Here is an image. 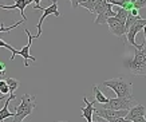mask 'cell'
Masks as SVG:
<instances>
[{
  "mask_svg": "<svg viewBox=\"0 0 146 122\" xmlns=\"http://www.w3.org/2000/svg\"><path fill=\"white\" fill-rule=\"evenodd\" d=\"M129 71L135 77H146V44L135 48L133 59L129 62Z\"/></svg>",
  "mask_w": 146,
  "mask_h": 122,
  "instance_id": "obj_1",
  "label": "cell"
},
{
  "mask_svg": "<svg viewBox=\"0 0 146 122\" xmlns=\"http://www.w3.org/2000/svg\"><path fill=\"white\" fill-rule=\"evenodd\" d=\"M102 86L109 87L121 98H131L133 97V85L123 78H113L102 82Z\"/></svg>",
  "mask_w": 146,
  "mask_h": 122,
  "instance_id": "obj_2",
  "label": "cell"
},
{
  "mask_svg": "<svg viewBox=\"0 0 146 122\" xmlns=\"http://www.w3.org/2000/svg\"><path fill=\"white\" fill-rule=\"evenodd\" d=\"M36 107V98L30 94H23L22 102L19 106L15 107V115L12 117V122H23V119L31 115L32 110Z\"/></svg>",
  "mask_w": 146,
  "mask_h": 122,
  "instance_id": "obj_3",
  "label": "cell"
},
{
  "mask_svg": "<svg viewBox=\"0 0 146 122\" xmlns=\"http://www.w3.org/2000/svg\"><path fill=\"white\" fill-rule=\"evenodd\" d=\"M134 105H137V102L134 101L133 97L131 98H121V97H117V98H110L106 105H103V107L113 109V110H130Z\"/></svg>",
  "mask_w": 146,
  "mask_h": 122,
  "instance_id": "obj_4",
  "label": "cell"
},
{
  "mask_svg": "<svg viewBox=\"0 0 146 122\" xmlns=\"http://www.w3.org/2000/svg\"><path fill=\"white\" fill-rule=\"evenodd\" d=\"M146 26V19H142V17H138L137 20L130 26V28L127 30V32H126V38H127V42L133 47L135 48H141L142 46H143V43L142 44H137L135 43V35L139 32L141 30H143V27Z\"/></svg>",
  "mask_w": 146,
  "mask_h": 122,
  "instance_id": "obj_5",
  "label": "cell"
},
{
  "mask_svg": "<svg viewBox=\"0 0 146 122\" xmlns=\"http://www.w3.org/2000/svg\"><path fill=\"white\" fill-rule=\"evenodd\" d=\"M24 32H26L27 36H28V43H27L26 46H24V47L22 48V50H16V51L13 52L12 57H11V61H13L16 55H20V57H22L23 59H24V66H26V67H28V66H30V65H28V61H34V62L36 61V58H35V57L30 55V47H31L32 39H34V35H32L31 32H30V30H27V28L24 30Z\"/></svg>",
  "mask_w": 146,
  "mask_h": 122,
  "instance_id": "obj_6",
  "label": "cell"
},
{
  "mask_svg": "<svg viewBox=\"0 0 146 122\" xmlns=\"http://www.w3.org/2000/svg\"><path fill=\"white\" fill-rule=\"evenodd\" d=\"M95 115H99V117L105 118L107 121H111L113 118L117 117H126L129 113V110H113V109H107V107H95L94 110Z\"/></svg>",
  "mask_w": 146,
  "mask_h": 122,
  "instance_id": "obj_7",
  "label": "cell"
},
{
  "mask_svg": "<svg viewBox=\"0 0 146 122\" xmlns=\"http://www.w3.org/2000/svg\"><path fill=\"white\" fill-rule=\"evenodd\" d=\"M48 15H55L56 17L60 16V12H59V9H58V1L56 0H52V4L50 5V7H47V8L43 9V15L40 16L39 22H38V34L34 36V39H38V38H40V35H42V24H43V22H44V19Z\"/></svg>",
  "mask_w": 146,
  "mask_h": 122,
  "instance_id": "obj_8",
  "label": "cell"
},
{
  "mask_svg": "<svg viewBox=\"0 0 146 122\" xmlns=\"http://www.w3.org/2000/svg\"><path fill=\"white\" fill-rule=\"evenodd\" d=\"M107 24H109V28H110V32L118 38H122L123 35H126L127 30H126V23L119 20L117 16L109 17L107 20Z\"/></svg>",
  "mask_w": 146,
  "mask_h": 122,
  "instance_id": "obj_9",
  "label": "cell"
},
{
  "mask_svg": "<svg viewBox=\"0 0 146 122\" xmlns=\"http://www.w3.org/2000/svg\"><path fill=\"white\" fill-rule=\"evenodd\" d=\"M31 3H32V0H15V3H13L12 5H1L0 4V8H4V9H15V8H18L19 11H20V13H22L23 20L27 22V16L24 15V9H26L27 5L31 4Z\"/></svg>",
  "mask_w": 146,
  "mask_h": 122,
  "instance_id": "obj_10",
  "label": "cell"
},
{
  "mask_svg": "<svg viewBox=\"0 0 146 122\" xmlns=\"http://www.w3.org/2000/svg\"><path fill=\"white\" fill-rule=\"evenodd\" d=\"M83 101H84V105H86V106L80 107V110H82V117L86 118V119H87V122H93V113H94V110H95L94 105H95V102H97V101L90 102L86 97H83Z\"/></svg>",
  "mask_w": 146,
  "mask_h": 122,
  "instance_id": "obj_11",
  "label": "cell"
},
{
  "mask_svg": "<svg viewBox=\"0 0 146 122\" xmlns=\"http://www.w3.org/2000/svg\"><path fill=\"white\" fill-rule=\"evenodd\" d=\"M13 99H16L15 93H13V94H9L8 99L5 101L4 106H3V107H1V110H0V122H4L5 118H11V117H13V115H15V113H16V111H9V110H8L9 102H11V101H13Z\"/></svg>",
  "mask_w": 146,
  "mask_h": 122,
  "instance_id": "obj_12",
  "label": "cell"
},
{
  "mask_svg": "<svg viewBox=\"0 0 146 122\" xmlns=\"http://www.w3.org/2000/svg\"><path fill=\"white\" fill-rule=\"evenodd\" d=\"M145 114H146V107L143 106V105L137 103V105H134L133 107L129 110V113H127V115H126V118L133 122L134 118H137V117H143Z\"/></svg>",
  "mask_w": 146,
  "mask_h": 122,
  "instance_id": "obj_13",
  "label": "cell"
},
{
  "mask_svg": "<svg viewBox=\"0 0 146 122\" xmlns=\"http://www.w3.org/2000/svg\"><path fill=\"white\" fill-rule=\"evenodd\" d=\"M115 15H117V11H113V4H110L105 12H102L101 15H97V19L94 20V23L95 24H105V23H107L109 17H113Z\"/></svg>",
  "mask_w": 146,
  "mask_h": 122,
  "instance_id": "obj_14",
  "label": "cell"
},
{
  "mask_svg": "<svg viewBox=\"0 0 146 122\" xmlns=\"http://www.w3.org/2000/svg\"><path fill=\"white\" fill-rule=\"evenodd\" d=\"M93 93H94V97H95V101H97L98 103H102V105H106L109 102V97H106L103 93L99 90V87L98 85H93Z\"/></svg>",
  "mask_w": 146,
  "mask_h": 122,
  "instance_id": "obj_15",
  "label": "cell"
},
{
  "mask_svg": "<svg viewBox=\"0 0 146 122\" xmlns=\"http://www.w3.org/2000/svg\"><path fill=\"white\" fill-rule=\"evenodd\" d=\"M98 4V0H87V1H84V3H80V7H83V8H87L91 13H94V9L97 7Z\"/></svg>",
  "mask_w": 146,
  "mask_h": 122,
  "instance_id": "obj_16",
  "label": "cell"
},
{
  "mask_svg": "<svg viewBox=\"0 0 146 122\" xmlns=\"http://www.w3.org/2000/svg\"><path fill=\"white\" fill-rule=\"evenodd\" d=\"M5 81H7V83H8L9 91H11V94H13V93L18 90V87H19V81H18V79H15V78H7Z\"/></svg>",
  "mask_w": 146,
  "mask_h": 122,
  "instance_id": "obj_17",
  "label": "cell"
},
{
  "mask_svg": "<svg viewBox=\"0 0 146 122\" xmlns=\"http://www.w3.org/2000/svg\"><path fill=\"white\" fill-rule=\"evenodd\" d=\"M0 93L4 94V95L11 94V91H9V86H8V83H7L5 79H1V81H0Z\"/></svg>",
  "mask_w": 146,
  "mask_h": 122,
  "instance_id": "obj_18",
  "label": "cell"
},
{
  "mask_svg": "<svg viewBox=\"0 0 146 122\" xmlns=\"http://www.w3.org/2000/svg\"><path fill=\"white\" fill-rule=\"evenodd\" d=\"M23 22H24V20L16 22L15 24H13V26H11V27H4V26H3V23H1V27H0V32H8V31H11V30H13V28H16L18 26H20Z\"/></svg>",
  "mask_w": 146,
  "mask_h": 122,
  "instance_id": "obj_19",
  "label": "cell"
},
{
  "mask_svg": "<svg viewBox=\"0 0 146 122\" xmlns=\"http://www.w3.org/2000/svg\"><path fill=\"white\" fill-rule=\"evenodd\" d=\"M146 7V0H135L134 1V8L142 9Z\"/></svg>",
  "mask_w": 146,
  "mask_h": 122,
  "instance_id": "obj_20",
  "label": "cell"
},
{
  "mask_svg": "<svg viewBox=\"0 0 146 122\" xmlns=\"http://www.w3.org/2000/svg\"><path fill=\"white\" fill-rule=\"evenodd\" d=\"M0 47H4V48H8V50H11V51H12V54H13V52H15V51H16V50H15V48H13V47H12V46H9V44H8V43H5L4 40H1V39H0Z\"/></svg>",
  "mask_w": 146,
  "mask_h": 122,
  "instance_id": "obj_21",
  "label": "cell"
},
{
  "mask_svg": "<svg viewBox=\"0 0 146 122\" xmlns=\"http://www.w3.org/2000/svg\"><path fill=\"white\" fill-rule=\"evenodd\" d=\"M109 122H131L130 119H127L126 117H117V118H113L111 121Z\"/></svg>",
  "mask_w": 146,
  "mask_h": 122,
  "instance_id": "obj_22",
  "label": "cell"
},
{
  "mask_svg": "<svg viewBox=\"0 0 146 122\" xmlns=\"http://www.w3.org/2000/svg\"><path fill=\"white\" fill-rule=\"evenodd\" d=\"M40 1H42V0H32V3H35L34 9H40V11H43V9H44V8H42V7H40Z\"/></svg>",
  "mask_w": 146,
  "mask_h": 122,
  "instance_id": "obj_23",
  "label": "cell"
},
{
  "mask_svg": "<svg viewBox=\"0 0 146 122\" xmlns=\"http://www.w3.org/2000/svg\"><path fill=\"white\" fill-rule=\"evenodd\" d=\"M70 3H71V5H72V8L76 9V7L79 5V0H70Z\"/></svg>",
  "mask_w": 146,
  "mask_h": 122,
  "instance_id": "obj_24",
  "label": "cell"
},
{
  "mask_svg": "<svg viewBox=\"0 0 146 122\" xmlns=\"http://www.w3.org/2000/svg\"><path fill=\"white\" fill-rule=\"evenodd\" d=\"M145 121H146L145 115H143V117H137V118H134L133 119V122H145Z\"/></svg>",
  "mask_w": 146,
  "mask_h": 122,
  "instance_id": "obj_25",
  "label": "cell"
},
{
  "mask_svg": "<svg viewBox=\"0 0 146 122\" xmlns=\"http://www.w3.org/2000/svg\"><path fill=\"white\" fill-rule=\"evenodd\" d=\"M138 11H139V9H137V8H133V9H131V11H130V13H131L133 16H139V15H138Z\"/></svg>",
  "mask_w": 146,
  "mask_h": 122,
  "instance_id": "obj_26",
  "label": "cell"
},
{
  "mask_svg": "<svg viewBox=\"0 0 146 122\" xmlns=\"http://www.w3.org/2000/svg\"><path fill=\"white\" fill-rule=\"evenodd\" d=\"M97 122H109L107 119H105V118H102V117H99V115H97Z\"/></svg>",
  "mask_w": 146,
  "mask_h": 122,
  "instance_id": "obj_27",
  "label": "cell"
},
{
  "mask_svg": "<svg viewBox=\"0 0 146 122\" xmlns=\"http://www.w3.org/2000/svg\"><path fill=\"white\" fill-rule=\"evenodd\" d=\"M0 71H4L5 73V63H3V62H0Z\"/></svg>",
  "mask_w": 146,
  "mask_h": 122,
  "instance_id": "obj_28",
  "label": "cell"
},
{
  "mask_svg": "<svg viewBox=\"0 0 146 122\" xmlns=\"http://www.w3.org/2000/svg\"><path fill=\"white\" fill-rule=\"evenodd\" d=\"M143 36H145V39H143V44H146V26L143 27Z\"/></svg>",
  "mask_w": 146,
  "mask_h": 122,
  "instance_id": "obj_29",
  "label": "cell"
},
{
  "mask_svg": "<svg viewBox=\"0 0 146 122\" xmlns=\"http://www.w3.org/2000/svg\"><path fill=\"white\" fill-rule=\"evenodd\" d=\"M4 77H5V73L4 71H0V81H1V79H4Z\"/></svg>",
  "mask_w": 146,
  "mask_h": 122,
  "instance_id": "obj_30",
  "label": "cell"
},
{
  "mask_svg": "<svg viewBox=\"0 0 146 122\" xmlns=\"http://www.w3.org/2000/svg\"><path fill=\"white\" fill-rule=\"evenodd\" d=\"M4 98H5L4 94H1V93H0V101H4Z\"/></svg>",
  "mask_w": 146,
  "mask_h": 122,
  "instance_id": "obj_31",
  "label": "cell"
},
{
  "mask_svg": "<svg viewBox=\"0 0 146 122\" xmlns=\"http://www.w3.org/2000/svg\"><path fill=\"white\" fill-rule=\"evenodd\" d=\"M131 1H133V3H134V1H135V0H131Z\"/></svg>",
  "mask_w": 146,
  "mask_h": 122,
  "instance_id": "obj_32",
  "label": "cell"
},
{
  "mask_svg": "<svg viewBox=\"0 0 146 122\" xmlns=\"http://www.w3.org/2000/svg\"><path fill=\"white\" fill-rule=\"evenodd\" d=\"M59 122H64V121H59Z\"/></svg>",
  "mask_w": 146,
  "mask_h": 122,
  "instance_id": "obj_33",
  "label": "cell"
},
{
  "mask_svg": "<svg viewBox=\"0 0 146 122\" xmlns=\"http://www.w3.org/2000/svg\"><path fill=\"white\" fill-rule=\"evenodd\" d=\"M145 122H146V121H145Z\"/></svg>",
  "mask_w": 146,
  "mask_h": 122,
  "instance_id": "obj_34",
  "label": "cell"
}]
</instances>
